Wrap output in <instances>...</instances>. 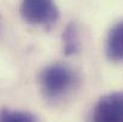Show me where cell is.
<instances>
[{
	"label": "cell",
	"mask_w": 123,
	"mask_h": 122,
	"mask_svg": "<svg viewBox=\"0 0 123 122\" xmlns=\"http://www.w3.org/2000/svg\"><path fill=\"white\" fill-rule=\"evenodd\" d=\"M62 44H63V53L66 55L77 54L80 49V34L79 26L75 22H71L63 30L62 34Z\"/></svg>",
	"instance_id": "5b68a950"
},
{
	"label": "cell",
	"mask_w": 123,
	"mask_h": 122,
	"mask_svg": "<svg viewBox=\"0 0 123 122\" xmlns=\"http://www.w3.org/2000/svg\"><path fill=\"white\" fill-rule=\"evenodd\" d=\"M77 81L72 68L62 64H53L41 72L40 84L45 98L57 101L65 98L74 87Z\"/></svg>",
	"instance_id": "6da1fadb"
},
{
	"label": "cell",
	"mask_w": 123,
	"mask_h": 122,
	"mask_svg": "<svg viewBox=\"0 0 123 122\" xmlns=\"http://www.w3.org/2000/svg\"><path fill=\"white\" fill-rule=\"evenodd\" d=\"M20 14L32 25H53L59 18V10L54 0H22Z\"/></svg>",
	"instance_id": "7a4b0ae2"
},
{
	"label": "cell",
	"mask_w": 123,
	"mask_h": 122,
	"mask_svg": "<svg viewBox=\"0 0 123 122\" xmlns=\"http://www.w3.org/2000/svg\"><path fill=\"white\" fill-rule=\"evenodd\" d=\"M105 53L110 61H123V20L110 29L105 42Z\"/></svg>",
	"instance_id": "277c9868"
},
{
	"label": "cell",
	"mask_w": 123,
	"mask_h": 122,
	"mask_svg": "<svg viewBox=\"0 0 123 122\" xmlns=\"http://www.w3.org/2000/svg\"><path fill=\"white\" fill-rule=\"evenodd\" d=\"M0 122H37V120L28 111L5 109L0 113Z\"/></svg>",
	"instance_id": "8992f818"
},
{
	"label": "cell",
	"mask_w": 123,
	"mask_h": 122,
	"mask_svg": "<svg viewBox=\"0 0 123 122\" xmlns=\"http://www.w3.org/2000/svg\"><path fill=\"white\" fill-rule=\"evenodd\" d=\"M93 122H123V91H115L99 98L94 105Z\"/></svg>",
	"instance_id": "3957f363"
}]
</instances>
